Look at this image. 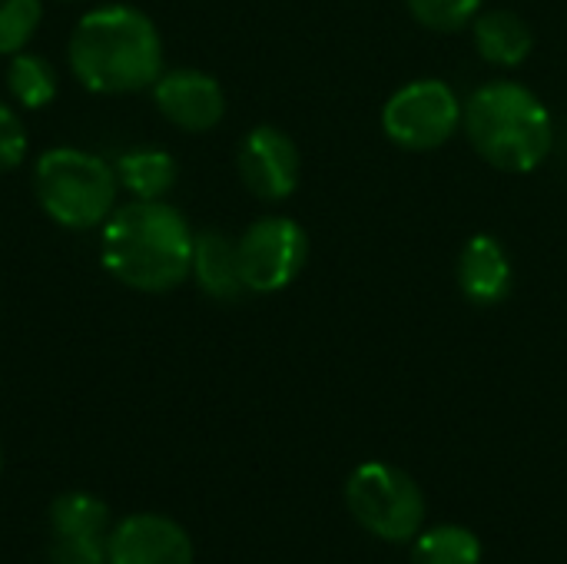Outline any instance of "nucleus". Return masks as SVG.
Listing matches in <instances>:
<instances>
[{"mask_svg":"<svg viewBox=\"0 0 567 564\" xmlns=\"http://www.w3.org/2000/svg\"><path fill=\"white\" fill-rule=\"evenodd\" d=\"M196 233L166 199H130L100 226V266L120 286L166 296L193 276Z\"/></svg>","mask_w":567,"mask_h":564,"instance_id":"f257e3e1","label":"nucleus"},{"mask_svg":"<svg viewBox=\"0 0 567 564\" xmlns=\"http://www.w3.org/2000/svg\"><path fill=\"white\" fill-rule=\"evenodd\" d=\"M70 73L96 96L150 90L163 73V37L156 20L133 3L86 10L66 43Z\"/></svg>","mask_w":567,"mask_h":564,"instance_id":"f03ea898","label":"nucleus"},{"mask_svg":"<svg viewBox=\"0 0 567 564\" xmlns=\"http://www.w3.org/2000/svg\"><path fill=\"white\" fill-rule=\"evenodd\" d=\"M462 120L478 156L505 173H532L555 143L551 113L542 96L512 80L478 86L468 96Z\"/></svg>","mask_w":567,"mask_h":564,"instance_id":"7ed1b4c3","label":"nucleus"},{"mask_svg":"<svg viewBox=\"0 0 567 564\" xmlns=\"http://www.w3.org/2000/svg\"><path fill=\"white\" fill-rule=\"evenodd\" d=\"M33 196L50 223L70 233L100 229L116 209L113 163L80 146H53L33 163Z\"/></svg>","mask_w":567,"mask_h":564,"instance_id":"20e7f679","label":"nucleus"},{"mask_svg":"<svg viewBox=\"0 0 567 564\" xmlns=\"http://www.w3.org/2000/svg\"><path fill=\"white\" fill-rule=\"evenodd\" d=\"M352 519L382 542L405 545L425 525V495L419 482L389 462H362L346 482Z\"/></svg>","mask_w":567,"mask_h":564,"instance_id":"39448f33","label":"nucleus"},{"mask_svg":"<svg viewBox=\"0 0 567 564\" xmlns=\"http://www.w3.org/2000/svg\"><path fill=\"white\" fill-rule=\"evenodd\" d=\"M462 123V103L455 90L442 80H415L389 96L382 110V126L402 150H435L455 136Z\"/></svg>","mask_w":567,"mask_h":564,"instance_id":"423d86ee","label":"nucleus"},{"mask_svg":"<svg viewBox=\"0 0 567 564\" xmlns=\"http://www.w3.org/2000/svg\"><path fill=\"white\" fill-rule=\"evenodd\" d=\"M236 249L246 289L266 296L296 283L309 259V236L289 216H266L236 239Z\"/></svg>","mask_w":567,"mask_h":564,"instance_id":"0eeeda50","label":"nucleus"},{"mask_svg":"<svg viewBox=\"0 0 567 564\" xmlns=\"http://www.w3.org/2000/svg\"><path fill=\"white\" fill-rule=\"evenodd\" d=\"M236 170L252 196L266 203H279L292 196V189L299 186V173H302L299 146L279 126H256L239 143Z\"/></svg>","mask_w":567,"mask_h":564,"instance_id":"6e6552de","label":"nucleus"},{"mask_svg":"<svg viewBox=\"0 0 567 564\" xmlns=\"http://www.w3.org/2000/svg\"><path fill=\"white\" fill-rule=\"evenodd\" d=\"M189 532L169 515L136 512L120 519L106 535V564H193Z\"/></svg>","mask_w":567,"mask_h":564,"instance_id":"1a4fd4ad","label":"nucleus"},{"mask_svg":"<svg viewBox=\"0 0 567 564\" xmlns=\"http://www.w3.org/2000/svg\"><path fill=\"white\" fill-rule=\"evenodd\" d=\"M150 93L159 116L183 133H206L226 116V93L219 80L193 66L163 70Z\"/></svg>","mask_w":567,"mask_h":564,"instance_id":"9d476101","label":"nucleus"},{"mask_svg":"<svg viewBox=\"0 0 567 564\" xmlns=\"http://www.w3.org/2000/svg\"><path fill=\"white\" fill-rule=\"evenodd\" d=\"M458 283L462 293L475 302V306H495L512 293L515 273H512V259L505 253V246L495 236H472L462 249L458 259Z\"/></svg>","mask_w":567,"mask_h":564,"instance_id":"9b49d317","label":"nucleus"},{"mask_svg":"<svg viewBox=\"0 0 567 564\" xmlns=\"http://www.w3.org/2000/svg\"><path fill=\"white\" fill-rule=\"evenodd\" d=\"M193 279L216 302L243 299L249 289L243 283L236 239L219 233V229L196 233V243H193Z\"/></svg>","mask_w":567,"mask_h":564,"instance_id":"f8f14e48","label":"nucleus"},{"mask_svg":"<svg viewBox=\"0 0 567 564\" xmlns=\"http://www.w3.org/2000/svg\"><path fill=\"white\" fill-rule=\"evenodd\" d=\"M113 170H116L120 189H126L133 199H166L179 180V166L173 153L159 146H136L123 153L113 163Z\"/></svg>","mask_w":567,"mask_h":564,"instance_id":"ddd939ff","label":"nucleus"},{"mask_svg":"<svg viewBox=\"0 0 567 564\" xmlns=\"http://www.w3.org/2000/svg\"><path fill=\"white\" fill-rule=\"evenodd\" d=\"M475 47L488 63L518 66L535 47L532 27L512 10H488L475 20Z\"/></svg>","mask_w":567,"mask_h":564,"instance_id":"4468645a","label":"nucleus"},{"mask_svg":"<svg viewBox=\"0 0 567 564\" xmlns=\"http://www.w3.org/2000/svg\"><path fill=\"white\" fill-rule=\"evenodd\" d=\"M53 539L66 542H106L110 535V509L90 492H63L50 502L47 512Z\"/></svg>","mask_w":567,"mask_h":564,"instance_id":"2eb2a0df","label":"nucleus"},{"mask_svg":"<svg viewBox=\"0 0 567 564\" xmlns=\"http://www.w3.org/2000/svg\"><path fill=\"white\" fill-rule=\"evenodd\" d=\"M7 93L17 110H43L56 100L60 93V76L56 66L33 50H20L7 57Z\"/></svg>","mask_w":567,"mask_h":564,"instance_id":"dca6fc26","label":"nucleus"},{"mask_svg":"<svg viewBox=\"0 0 567 564\" xmlns=\"http://www.w3.org/2000/svg\"><path fill=\"white\" fill-rule=\"evenodd\" d=\"M415 564H482V539L465 525H435L412 539Z\"/></svg>","mask_w":567,"mask_h":564,"instance_id":"f3484780","label":"nucleus"},{"mask_svg":"<svg viewBox=\"0 0 567 564\" xmlns=\"http://www.w3.org/2000/svg\"><path fill=\"white\" fill-rule=\"evenodd\" d=\"M43 23V0H0V57L30 47Z\"/></svg>","mask_w":567,"mask_h":564,"instance_id":"a211bd4d","label":"nucleus"},{"mask_svg":"<svg viewBox=\"0 0 567 564\" xmlns=\"http://www.w3.org/2000/svg\"><path fill=\"white\" fill-rule=\"evenodd\" d=\"M405 3L422 27L442 30V33L462 30L482 10V0H405Z\"/></svg>","mask_w":567,"mask_h":564,"instance_id":"6ab92c4d","label":"nucleus"},{"mask_svg":"<svg viewBox=\"0 0 567 564\" xmlns=\"http://www.w3.org/2000/svg\"><path fill=\"white\" fill-rule=\"evenodd\" d=\"M27 150H30V136L23 116L17 113L13 103L0 100V173L17 170L27 160Z\"/></svg>","mask_w":567,"mask_h":564,"instance_id":"aec40b11","label":"nucleus"},{"mask_svg":"<svg viewBox=\"0 0 567 564\" xmlns=\"http://www.w3.org/2000/svg\"><path fill=\"white\" fill-rule=\"evenodd\" d=\"M50 564H106V542H66L53 539Z\"/></svg>","mask_w":567,"mask_h":564,"instance_id":"412c9836","label":"nucleus"},{"mask_svg":"<svg viewBox=\"0 0 567 564\" xmlns=\"http://www.w3.org/2000/svg\"><path fill=\"white\" fill-rule=\"evenodd\" d=\"M56 3H80V0H56Z\"/></svg>","mask_w":567,"mask_h":564,"instance_id":"4be33fe9","label":"nucleus"},{"mask_svg":"<svg viewBox=\"0 0 567 564\" xmlns=\"http://www.w3.org/2000/svg\"><path fill=\"white\" fill-rule=\"evenodd\" d=\"M0 469H3V452H0Z\"/></svg>","mask_w":567,"mask_h":564,"instance_id":"5701e85b","label":"nucleus"}]
</instances>
